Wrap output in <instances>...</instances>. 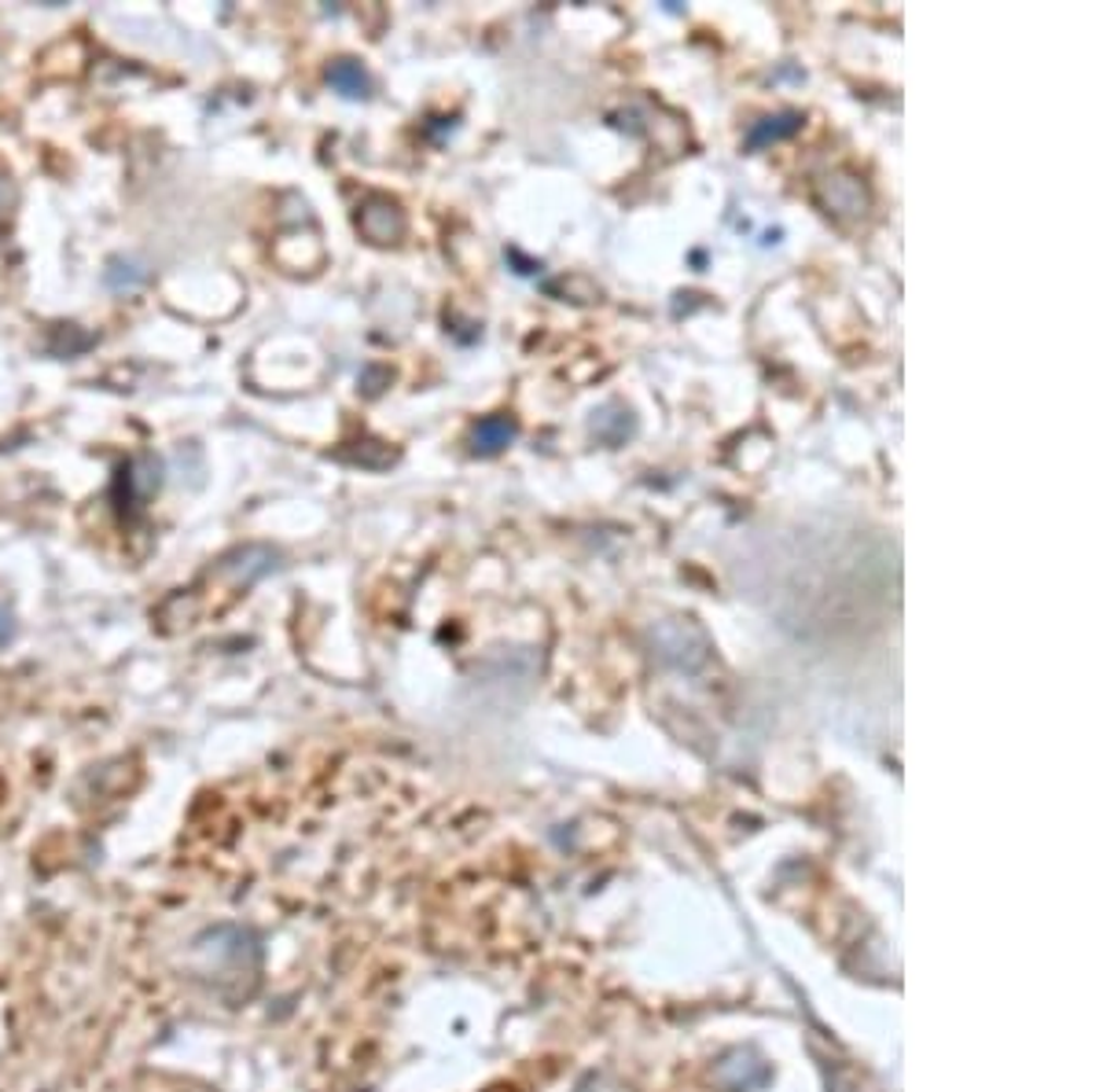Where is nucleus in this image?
Here are the masks:
<instances>
[{
    "mask_svg": "<svg viewBox=\"0 0 1103 1092\" xmlns=\"http://www.w3.org/2000/svg\"><path fill=\"white\" fill-rule=\"evenodd\" d=\"M515 434H519V427H515V420H508V416H485V420L474 423V431H471V449H474V453H482V457H493V453L508 449V445L515 442Z\"/></svg>",
    "mask_w": 1103,
    "mask_h": 1092,
    "instance_id": "obj_3",
    "label": "nucleus"
},
{
    "mask_svg": "<svg viewBox=\"0 0 1103 1092\" xmlns=\"http://www.w3.org/2000/svg\"><path fill=\"white\" fill-rule=\"evenodd\" d=\"M328 81H331V89L342 96H368V74L361 70V63H353V59H339V63H331L328 70Z\"/></svg>",
    "mask_w": 1103,
    "mask_h": 1092,
    "instance_id": "obj_4",
    "label": "nucleus"
},
{
    "mask_svg": "<svg viewBox=\"0 0 1103 1092\" xmlns=\"http://www.w3.org/2000/svg\"><path fill=\"white\" fill-rule=\"evenodd\" d=\"M361 228H364V236H368V239L394 243V239L401 236L404 218H401V210L394 207L390 199H372L368 207L361 210Z\"/></svg>",
    "mask_w": 1103,
    "mask_h": 1092,
    "instance_id": "obj_2",
    "label": "nucleus"
},
{
    "mask_svg": "<svg viewBox=\"0 0 1103 1092\" xmlns=\"http://www.w3.org/2000/svg\"><path fill=\"white\" fill-rule=\"evenodd\" d=\"M821 199H824L828 214H846V218L865 214V202H868L861 180H857V177H846V174L824 177V180H821Z\"/></svg>",
    "mask_w": 1103,
    "mask_h": 1092,
    "instance_id": "obj_1",
    "label": "nucleus"
},
{
    "mask_svg": "<svg viewBox=\"0 0 1103 1092\" xmlns=\"http://www.w3.org/2000/svg\"><path fill=\"white\" fill-rule=\"evenodd\" d=\"M8 636H12V619H8V614L0 611V644H4Z\"/></svg>",
    "mask_w": 1103,
    "mask_h": 1092,
    "instance_id": "obj_7",
    "label": "nucleus"
},
{
    "mask_svg": "<svg viewBox=\"0 0 1103 1092\" xmlns=\"http://www.w3.org/2000/svg\"><path fill=\"white\" fill-rule=\"evenodd\" d=\"M144 280H148V269H144V261H137V258H118V261H110V269H107L110 291H137Z\"/></svg>",
    "mask_w": 1103,
    "mask_h": 1092,
    "instance_id": "obj_5",
    "label": "nucleus"
},
{
    "mask_svg": "<svg viewBox=\"0 0 1103 1092\" xmlns=\"http://www.w3.org/2000/svg\"><path fill=\"white\" fill-rule=\"evenodd\" d=\"M798 121H802L798 115H776V118H765L762 126H754V129H751L747 144H751V148H762V144H768V140H781V137H787V133H795Z\"/></svg>",
    "mask_w": 1103,
    "mask_h": 1092,
    "instance_id": "obj_6",
    "label": "nucleus"
}]
</instances>
